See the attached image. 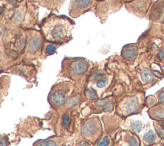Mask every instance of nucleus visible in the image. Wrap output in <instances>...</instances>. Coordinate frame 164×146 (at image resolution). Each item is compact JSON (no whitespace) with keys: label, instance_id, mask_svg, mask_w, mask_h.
I'll return each instance as SVG.
<instances>
[{"label":"nucleus","instance_id":"1","mask_svg":"<svg viewBox=\"0 0 164 146\" xmlns=\"http://www.w3.org/2000/svg\"><path fill=\"white\" fill-rule=\"evenodd\" d=\"M102 131V126L99 117L93 116L89 118L83 124L81 134L87 140L94 142L101 137Z\"/></svg>","mask_w":164,"mask_h":146},{"label":"nucleus","instance_id":"2","mask_svg":"<svg viewBox=\"0 0 164 146\" xmlns=\"http://www.w3.org/2000/svg\"><path fill=\"white\" fill-rule=\"evenodd\" d=\"M47 37L52 41H61L68 35V28L64 21L57 19L48 24L46 28Z\"/></svg>","mask_w":164,"mask_h":146},{"label":"nucleus","instance_id":"3","mask_svg":"<svg viewBox=\"0 0 164 146\" xmlns=\"http://www.w3.org/2000/svg\"><path fill=\"white\" fill-rule=\"evenodd\" d=\"M61 86L62 84L53 90L48 97L49 103L54 109H58L63 107L67 103L69 99L70 93L69 87L66 88V85H63V84H62V87Z\"/></svg>","mask_w":164,"mask_h":146},{"label":"nucleus","instance_id":"4","mask_svg":"<svg viewBox=\"0 0 164 146\" xmlns=\"http://www.w3.org/2000/svg\"><path fill=\"white\" fill-rule=\"evenodd\" d=\"M140 103L138 97L136 96H130L125 98L119 104L118 111L120 114L129 115L132 114L139 109Z\"/></svg>","mask_w":164,"mask_h":146},{"label":"nucleus","instance_id":"5","mask_svg":"<svg viewBox=\"0 0 164 146\" xmlns=\"http://www.w3.org/2000/svg\"><path fill=\"white\" fill-rule=\"evenodd\" d=\"M149 18L152 21L164 24V0H157L151 8Z\"/></svg>","mask_w":164,"mask_h":146},{"label":"nucleus","instance_id":"6","mask_svg":"<svg viewBox=\"0 0 164 146\" xmlns=\"http://www.w3.org/2000/svg\"><path fill=\"white\" fill-rule=\"evenodd\" d=\"M89 68V64L87 61L82 59H78L72 61L70 66V69L75 75H82L85 74Z\"/></svg>","mask_w":164,"mask_h":146},{"label":"nucleus","instance_id":"7","mask_svg":"<svg viewBox=\"0 0 164 146\" xmlns=\"http://www.w3.org/2000/svg\"><path fill=\"white\" fill-rule=\"evenodd\" d=\"M63 142V138L62 137H53L36 141L33 146H61Z\"/></svg>","mask_w":164,"mask_h":146},{"label":"nucleus","instance_id":"8","mask_svg":"<svg viewBox=\"0 0 164 146\" xmlns=\"http://www.w3.org/2000/svg\"><path fill=\"white\" fill-rule=\"evenodd\" d=\"M138 53V47L135 44L127 45L122 49L123 57L127 60H134Z\"/></svg>","mask_w":164,"mask_h":146},{"label":"nucleus","instance_id":"9","mask_svg":"<svg viewBox=\"0 0 164 146\" xmlns=\"http://www.w3.org/2000/svg\"><path fill=\"white\" fill-rule=\"evenodd\" d=\"M73 122V116L72 110H69L62 115L61 117L62 126L66 130H69L71 128Z\"/></svg>","mask_w":164,"mask_h":146},{"label":"nucleus","instance_id":"10","mask_svg":"<svg viewBox=\"0 0 164 146\" xmlns=\"http://www.w3.org/2000/svg\"><path fill=\"white\" fill-rule=\"evenodd\" d=\"M98 109L101 111H111L113 108V104L110 100L103 99L95 102Z\"/></svg>","mask_w":164,"mask_h":146},{"label":"nucleus","instance_id":"11","mask_svg":"<svg viewBox=\"0 0 164 146\" xmlns=\"http://www.w3.org/2000/svg\"><path fill=\"white\" fill-rule=\"evenodd\" d=\"M41 44V39L37 36L33 37L29 43L28 50L31 53H35L37 51Z\"/></svg>","mask_w":164,"mask_h":146},{"label":"nucleus","instance_id":"12","mask_svg":"<svg viewBox=\"0 0 164 146\" xmlns=\"http://www.w3.org/2000/svg\"><path fill=\"white\" fill-rule=\"evenodd\" d=\"M156 139V135L152 130H149L144 135L143 140L146 144H151L155 142Z\"/></svg>","mask_w":164,"mask_h":146},{"label":"nucleus","instance_id":"13","mask_svg":"<svg viewBox=\"0 0 164 146\" xmlns=\"http://www.w3.org/2000/svg\"><path fill=\"white\" fill-rule=\"evenodd\" d=\"M142 78L145 81L146 83H150L151 81L153 80V77L151 71L148 69V68H145L142 71Z\"/></svg>","mask_w":164,"mask_h":146},{"label":"nucleus","instance_id":"14","mask_svg":"<svg viewBox=\"0 0 164 146\" xmlns=\"http://www.w3.org/2000/svg\"><path fill=\"white\" fill-rule=\"evenodd\" d=\"M131 126L132 130L134 131L135 133H139L141 131L142 129V123L140 121H134L132 123Z\"/></svg>","mask_w":164,"mask_h":146},{"label":"nucleus","instance_id":"15","mask_svg":"<svg viewBox=\"0 0 164 146\" xmlns=\"http://www.w3.org/2000/svg\"><path fill=\"white\" fill-rule=\"evenodd\" d=\"M110 142H111L110 138L108 137H105L98 141L96 146H109Z\"/></svg>","mask_w":164,"mask_h":146},{"label":"nucleus","instance_id":"16","mask_svg":"<svg viewBox=\"0 0 164 146\" xmlns=\"http://www.w3.org/2000/svg\"><path fill=\"white\" fill-rule=\"evenodd\" d=\"M128 146H139V142L134 136H130L128 137Z\"/></svg>","mask_w":164,"mask_h":146},{"label":"nucleus","instance_id":"17","mask_svg":"<svg viewBox=\"0 0 164 146\" xmlns=\"http://www.w3.org/2000/svg\"><path fill=\"white\" fill-rule=\"evenodd\" d=\"M92 1V0H77L76 5L78 7L83 8L89 5Z\"/></svg>","mask_w":164,"mask_h":146},{"label":"nucleus","instance_id":"18","mask_svg":"<svg viewBox=\"0 0 164 146\" xmlns=\"http://www.w3.org/2000/svg\"><path fill=\"white\" fill-rule=\"evenodd\" d=\"M46 51L48 55H53L56 51V47L54 45L49 44L46 47Z\"/></svg>","mask_w":164,"mask_h":146},{"label":"nucleus","instance_id":"19","mask_svg":"<svg viewBox=\"0 0 164 146\" xmlns=\"http://www.w3.org/2000/svg\"><path fill=\"white\" fill-rule=\"evenodd\" d=\"M158 97L160 103L164 107V89L158 92Z\"/></svg>","mask_w":164,"mask_h":146},{"label":"nucleus","instance_id":"20","mask_svg":"<svg viewBox=\"0 0 164 146\" xmlns=\"http://www.w3.org/2000/svg\"><path fill=\"white\" fill-rule=\"evenodd\" d=\"M155 117L158 118H164V110H156L154 112Z\"/></svg>","mask_w":164,"mask_h":146},{"label":"nucleus","instance_id":"21","mask_svg":"<svg viewBox=\"0 0 164 146\" xmlns=\"http://www.w3.org/2000/svg\"><path fill=\"white\" fill-rule=\"evenodd\" d=\"M86 95H87V97L89 99H95V98H96V97H97L96 93L94 90H87Z\"/></svg>","mask_w":164,"mask_h":146},{"label":"nucleus","instance_id":"22","mask_svg":"<svg viewBox=\"0 0 164 146\" xmlns=\"http://www.w3.org/2000/svg\"><path fill=\"white\" fill-rule=\"evenodd\" d=\"M22 19V13L21 12L19 11H17L15 12V14L14 16V20L15 21H19L20 20Z\"/></svg>","mask_w":164,"mask_h":146},{"label":"nucleus","instance_id":"23","mask_svg":"<svg viewBox=\"0 0 164 146\" xmlns=\"http://www.w3.org/2000/svg\"><path fill=\"white\" fill-rule=\"evenodd\" d=\"M8 140L6 138V137H3V136H1V145L0 146H6L8 145Z\"/></svg>","mask_w":164,"mask_h":146},{"label":"nucleus","instance_id":"24","mask_svg":"<svg viewBox=\"0 0 164 146\" xmlns=\"http://www.w3.org/2000/svg\"><path fill=\"white\" fill-rule=\"evenodd\" d=\"M26 44V39H21L19 40L18 42V46L20 48H23L25 47Z\"/></svg>","mask_w":164,"mask_h":146},{"label":"nucleus","instance_id":"25","mask_svg":"<svg viewBox=\"0 0 164 146\" xmlns=\"http://www.w3.org/2000/svg\"><path fill=\"white\" fill-rule=\"evenodd\" d=\"M79 146H90V145L87 140H82L80 142Z\"/></svg>","mask_w":164,"mask_h":146},{"label":"nucleus","instance_id":"26","mask_svg":"<svg viewBox=\"0 0 164 146\" xmlns=\"http://www.w3.org/2000/svg\"><path fill=\"white\" fill-rule=\"evenodd\" d=\"M157 132H158V133L160 137H164V130H163L162 129H161V128L158 129V130H157Z\"/></svg>","mask_w":164,"mask_h":146},{"label":"nucleus","instance_id":"27","mask_svg":"<svg viewBox=\"0 0 164 146\" xmlns=\"http://www.w3.org/2000/svg\"><path fill=\"white\" fill-rule=\"evenodd\" d=\"M158 58L160 59L163 60L164 59V50H162L158 54Z\"/></svg>","mask_w":164,"mask_h":146},{"label":"nucleus","instance_id":"28","mask_svg":"<svg viewBox=\"0 0 164 146\" xmlns=\"http://www.w3.org/2000/svg\"><path fill=\"white\" fill-rule=\"evenodd\" d=\"M15 2V0H10V3H11V4H14Z\"/></svg>","mask_w":164,"mask_h":146},{"label":"nucleus","instance_id":"29","mask_svg":"<svg viewBox=\"0 0 164 146\" xmlns=\"http://www.w3.org/2000/svg\"><path fill=\"white\" fill-rule=\"evenodd\" d=\"M163 25V26H162V30L163 31V32L164 33V24H163V25Z\"/></svg>","mask_w":164,"mask_h":146},{"label":"nucleus","instance_id":"30","mask_svg":"<svg viewBox=\"0 0 164 146\" xmlns=\"http://www.w3.org/2000/svg\"><path fill=\"white\" fill-rule=\"evenodd\" d=\"M162 126L164 128V121L162 122Z\"/></svg>","mask_w":164,"mask_h":146}]
</instances>
